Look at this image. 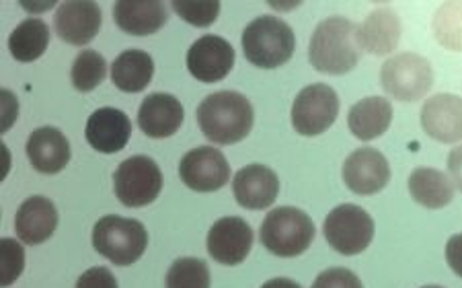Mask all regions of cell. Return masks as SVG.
Masks as SVG:
<instances>
[{
  "instance_id": "obj_32",
  "label": "cell",
  "mask_w": 462,
  "mask_h": 288,
  "mask_svg": "<svg viewBox=\"0 0 462 288\" xmlns=\"http://www.w3.org/2000/svg\"><path fill=\"white\" fill-rule=\"evenodd\" d=\"M312 288H364L362 280L347 268H329L315 278Z\"/></svg>"
},
{
  "instance_id": "obj_1",
  "label": "cell",
  "mask_w": 462,
  "mask_h": 288,
  "mask_svg": "<svg viewBox=\"0 0 462 288\" xmlns=\"http://www.w3.org/2000/svg\"><path fill=\"white\" fill-rule=\"evenodd\" d=\"M198 124L204 136L214 144H236L249 136L255 122L251 101L236 91H216L199 103Z\"/></svg>"
},
{
  "instance_id": "obj_14",
  "label": "cell",
  "mask_w": 462,
  "mask_h": 288,
  "mask_svg": "<svg viewBox=\"0 0 462 288\" xmlns=\"http://www.w3.org/2000/svg\"><path fill=\"white\" fill-rule=\"evenodd\" d=\"M421 128L430 138L442 144L462 140V98L452 93H438L423 103Z\"/></svg>"
},
{
  "instance_id": "obj_29",
  "label": "cell",
  "mask_w": 462,
  "mask_h": 288,
  "mask_svg": "<svg viewBox=\"0 0 462 288\" xmlns=\"http://www.w3.org/2000/svg\"><path fill=\"white\" fill-rule=\"evenodd\" d=\"M167 288H210V270L196 257H179L167 272Z\"/></svg>"
},
{
  "instance_id": "obj_10",
  "label": "cell",
  "mask_w": 462,
  "mask_h": 288,
  "mask_svg": "<svg viewBox=\"0 0 462 288\" xmlns=\"http://www.w3.org/2000/svg\"><path fill=\"white\" fill-rule=\"evenodd\" d=\"M179 177L193 191H216L230 180V165L216 146H198L183 154L179 163Z\"/></svg>"
},
{
  "instance_id": "obj_24",
  "label": "cell",
  "mask_w": 462,
  "mask_h": 288,
  "mask_svg": "<svg viewBox=\"0 0 462 288\" xmlns=\"http://www.w3.org/2000/svg\"><path fill=\"white\" fill-rule=\"evenodd\" d=\"M407 186L413 200L430 210L446 209L454 200V191H457L450 177L434 167L413 169Z\"/></svg>"
},
{
  "instance_id": "obj_25",
  "label": "cell",
  "mask_w": 462,
  "mask_h": 288,
  "mask_svg": "<svg viewBox=\"0 0 462 288\" xmlns=\"http://www.w3.org/2000/svg\"><path fill=\"white\" fill-rule=\"evenodd\" d=\"M154 60L144 50H125L111 64V80L124 93H140L151 85Z\"/></svg>"
},
{
  "instance_id": "obj_12",
  "label": "cell",
  "mask_w": 462,
  "mask_h": 288,
  "mask_svg": "<svg viewBox=\"0 0 462 288\" xmlns=\"http://www.w3.org/2000/svg\"><path fill=\"white\" fill-rule=\"evenodd\" d=\"M253 228L241 217L216 220L208 233V254L222 265H238L249 257L253 247Z\"/></svg>"
},
{
  "instance_id": "obj_19",
  "label": "cell",
  "mask_w": 462,
  "mask_h": 288,
  "mask_svg": "<svg viewBox=\"0 0 462 288\" xmlns=\"http://www.w3.org/2000/svg\"><path fill=\"white\" fill-rule=\"evenodd\" d=\"M85 135L95 151L114 154L128 144L132 136V122L122 109L101 107L88 117Z\"/></svg>"
},
{
  "instance_id": "obj_34",
  "label": "cell",
  "mask_w": 462,
  "mask_h": 288,
  "mask_svg": "<svg viewBox=\"0 0 462 288\" xmlns=\"http://www.w3.org/2000/svg\"><path fill=\"white\" fill-rule=\"evenodd\" d=\"M446 262L454 274L462 278V233L452 235L446 243Z\"/></svg>"
},
{
  "instance_id": "obj_6",
  "label": "cell",
  "mask_w": 462,
  "mask_h": 288,
  "mask_svg": "<svg viewBox=\"0 0 462 288\" xmlns=\"http://www.w3.org/2000/svg\"><path fill=\"white\" fill-rule=\"evenodd\" d=\"M380 85L397 101H420L434 87V69L421 54L403 51L383 64Z\"/></svg>"
},
{
  "instance_id": "obj_31",
  "label": "cell",
  "mask_w": 462,
  "mask_h": 288,
  "mask_svg": "<svg viewBox=\"0 0 462 288\" xmlns=\"http://www.w3.org/2000/svg\"><path fill=\"white\" fill-rule=\"evenodd\" d=\"M0 284L11 286L14 280L23 274L25 249L17 239L5 237L0 243Z\"/></svg>"
},
{
  "instance_id": "obj_18",
  "label": "cell",
  "mask_w": 462,
  "mask_h": 288,
  "mask_svg": "<svg viewBox=\"0 0 462 288\" xmlns=\"http://www.w3.org/2000/svg\"><path fill=\"white\" fill-rule=\"evenodd\" d=\"M185 117L181 101L169 93H152L143 101L138 125L148 138H169L179 132Z\"/></svg>"
},
{
  "instance_id": "obj_3",
  "label": "cell",
  "mask_w": 462,
  "mask_h": 288,
  "mask_svg": "<svg viewBox=\"0 0 462 288\" xmlns=\"http://www.w3.org/2000/svg\"><path fill=\"white\" fill-rule=\"evenodd\" d=\"M245 58L257 69H278L292 58L296 38L292 27L273 14L253 19L243 32Z\"/></svg>"
},
{
  "instance_id": "obj_9",
  "label": "cell",
  "mask_w": 462,
  "mask_h": 288,
  "mask_svg": "<svg viewBox=\"0 0 462 288\" xmlns=\"http://www.w3.org/2000/svg\"><path fill=\"white\" fill-rule=\"evenodd\" d=\"M339 98L335 88L325 83L304 87L296 95L292 106V125L298 135L319 136L325 135L337 120Z\"/></svg>"
},
{
  "instance_id": "obj_2",
  "label": "cell",
  "mask_w": 462,
  "mask_h": 288,
  "mask_svg": "<svg viewBox=\"0 0 462 288\" xmlns=\"http://www.w3.org/2000/svg\"><path fill=\"white\" fill-rule=\"evenodd\" d=\"M357 25L347 17H327L312 32L309 60L315 70L325 75H346L360 60V46L356 38Z\"/></svg>"
},
{
  "instance_id": "obj_30",
  "label": "cell",
  "mask_w": 462,
  "mask_h": 288,
  "mask_svg": "<svg viewBox=\"0 0 462 288\" xmlns=\"http://www.w3.org/2000/svg\"><path fill=\"white\" fill-rule=\"evenodd\" d=\"M175 13L193 27L212 25L220 14V3L216 0H175Z\"/></svg>"
},
{
  "instance_id": "obj_28",
  "label": "cell",
  "mask_w": 462,
  "mask_h": 288,
  "mask_svg": "<svg viewBox=\"0 0 462 288\" xmlns=\"http://www.w3.org/2000/svg\"><path fill=\"white\" fill-rule=\"evenodd\" d=\"M107 77V62L99 51L95 50H83L74 58L70 79L72 85L80 93H88L99 87Z\"/></svg>"
},
{
  "instance_id": "obj_22",
  "label": "cell",
  "mask_w": 462,
  "mask_h": 288,
  "mask_svg": "<svg viewBox=\"0 0 462 288\" xmlns=\"http://www.w3.org/2000/svg\"><path fill=\"white\" fill-rule=\"evenodd\" d=\"M167 6L156 0H119L114 5V21L130 35H152L167 25Z\"/></svg>"
},
{
  "instance_id": "obj_16",
  "label": "cell",
  "mask_w": 462,
  "mask_h": 288,
  "mask_svg": "<svg viewBox=\"0 0 462 288\" xmlns=\"http://www.w3.org/2000/svg\"><path fill=\"white\" fill-rule=\"evenodd\" d=\"M103 14L97 3L88 0H70L58 6L54 27L60 40L72 43V46H85L93 42L99 33Z\"/></svg>"
},
{
  "instance_id": "obj_15",
  "label": "cell",
  "mask_w": 462,
  "mask_h": 288,
  "mask_svg": "<svg viewBox=\"0 0 462 288\" xmlns=\"http://www.w3.org/2000/svg\"><path fill=\"white\" fill-rule=\"evenodd\" d=\"M235 200L247 210H265L280 194L278 173L272 167L253 163L238 169L233 180Z\"/></svg>"
},
{
  "instance_id": "obj_33",
  "label": "cell",
  "mask_w": 462,
  "mask_h": 288,
  "mask_svg": "<svg viewBox=\"0 0 462 288\" xmlns=\"http://www.w3.org/2000/svg\"><path fill=\"white\" fill-rule=\"evenodd\" d=\"M74 288H119L114 272L103 265H95V268L87 270Z\"/></svg>"
},
{
  "instance_id": "obj_26",
  "label": "cell",
  "mask_w": 462,
  "mask_h": 288,
  "mask_svg": "<svg viewBox=\"0 0 462 288\" xmlns=\"http://www.w3.org/2000/svg\"><path fill=\"white\" fill-rule=\"evenodd\" d=\"M50 43V27L42 19H25L9 35V51L14 60L35 62Z\"/></svg>"
},
{
  "instance_id": "obj_8",
  "label": "cell",
  "mask_w": 462,
  "mask_h": 288,
  "mask_svg": "<svg viewBox=\"0 0 462 288\" xmlns=\"http://www.w3.org/2000/svg\"><path fill=\"white\" fill-rule=\"evenodd\" d=\"M325 239L341 255H357L374 239V220L356 204H341L327 214Z\"/></svg>"
},
{
  "instance_id": "obj_7",
  "label": "cell",
  "mask_w": 462,
  "mask_h": 288,
  "mask_svg": "<svg viewBox=\"0 0 462 288\" xmlns=\"http://www.w3.org/2000/svg\"><path fill=\"white\" fill-rule=\"evenodd\" d=\"M162 190V173L146 154L125 159L114 173V191L117 200L128 209H144L159 198Z\"/></svg>"
},
{
  "instance_id": "obj_27",
  "label": "cell",
  "mask_w": 462,
  "mask_h": 288,
  "mask_svg": "<svg viewBox=\"0 0 462 288\" xmlns=\"http://www.w3.org/2000/svg\"><path fill=\"white\" fill-rule=\"evenodd\" d=\"M431 33L442 48L462 51V3L439 5L431 17Z\"/></svg>"
},
{
  "instance_id": "obj_11",
  "label": "cell",
  "mask_w": 462,
  "mask_h": 288,
  "mask_svg": "<svg viewBox=\"0 0 462 288\" xmlns=\"http://www.w3.org/2000/svg\"><path fill=\"white\" fill-rule=\"evenodd\" d=\"M344 183L357 196H374L391 181V165L380 151L362 146L344 161Z\"/></svg>"
},
{
  "instance_id": "obj_21",
  "label": "cell",
  "mask_w": 462,
  "mask_h": 288,
  "mask_svg": "<svg viewBox=\"0 0 462 288\" xmlns=\"http://www.w3.org/2000/svg\"><path fill=\"white\" fill-rule=\"evenodd\" d=\"M70 143L62 132L51 125H43L32 132L27 140V157L35 172L56 175L69 165L70 161Z\"/></svg>"
},
{
  "instance_id": "obj_13",
  "label": "cell",
  "mask_w": 462,
  "mask_h": 288,
  "mask_svg": "<svg viewBox=\"0 0 462 288\" xmlns=\"http://www.w3.org/2000/svg\"><path fill=\"white\" fill-rule=\"evenodd\" d=\"M235 66V48L220 35H204L191 43L188 69L202 83H218Z\"/></svg>"
},
{
  "instance_id": "obj_35",
  "label": "cell",
  "mask_w": 462,
  "mask_h": 288,
  "mask_svg": "<svg viewBox=\"0 0 462 288\" xmlns=\"http://www.w3.org/2000/svg\"><path fill=\"white\" fill-rule=\"evenodd\" d=\"M0 99H3V124H0V130L6 132L11 128L14 117H17V114H19V103H17V99H14V95L9 91V88H3Z\"/></svg>"
},
{
  "instance_id": "obj_20",
  "label": "cell",
  "mask_w": 462,
  "mask_h": 288,
  "mask_svg": "<svg viewBox=\"0 0 462 288\" xmlns=\"http://www.w3.org/2000/svg\"><path fill=\"white\" fill-rule=\"evenodd\" d=\"M58 227V210L54 202L46 196H32L19 206L17 217H14V231L19 241L25 246H42Z\"/></svg>"
},
{
  "instance_id": "obj_17",
  "label": "cell",
  "mask_w": 462,
  "mask_h": 288,
  "mask_svg": "<svg viewBox=\"0 0 462 288\" xmlns=\"http://www.w3.org/2000/svg\"><path fill=\"white\" fill-rule=\"evenodd\" d=\"M403 33L401 17L389 6H378L357 25L356 38L360 50L372 56H389L397 50Z\"/></svg>"
},
{
  "instance_id": "obj_36",
  "label": "cell",
  "mask_w": 462,
  "mask_h": 288,
  "mask_svg": "<svg viewBox=\"0 0 462 288\" xmlns=\"http://www.w3.org/2000/svg\"><path fill=\"white\" fill-rule=\"evenodd\" d=\"M448 173L454 188L462 191V144L454 146L448 154Z\"/></svg>"
},
{
  "instance_id": "obj_38",
  "label": "cell",
  "mask_w": 462,
  "mask_h": 288,
  "mask_svg": "<svg viewBox=\"0 0 462 288\" xmlns=\"http://www.w3.org/2000/svg\"><path fill=\"white\" fill-rule=\"evenodd\" d=\"M421 288H444V286H436V284H431V286H421Z\"/></svg>"
},
{
  "instance_id": "obj_37",
  "label": "cell",
  "mask_w": 462,
  "mask_h": 288,
  "mask_svg": "<svg viewBox=\"0 0 462 288\" xmlns=\"http://www.w3.org/2000/svg\"><path fill=\"white\" fill-rule=\"evenodd\" d=\"M261 288H302V286L290 278H272V280H267V283Z\"/></svg>"
},
{
  "instance_id": "obj_4",
  "label": "cell",
  "mask_w": 462,
  "mask_h": 288,
  "mask_svg": "<svg viewBox=\"0 0 462 288\" xmlns=\"http://www.w3.org/2000/svg\"><path fill=\"white\" fill-rule=\"evenodd\" d=\"M315 223L304 210L280 206L261 223L259 239L267 251L280 257H298L315 241Z\"/></svg>"
},
{
  "instance_id": "obj_23",
  "label": "cell",
  "mask_w": 462,
  "mask_h": 288,
  "mask_svg": "<svg viewBox=\"0 0 462 288\" xmlns=\"http://www.w3.org/2000/svg\"><path fill=\"white\" fill-rule=\"evenodd\" d=\"M393 122V103L386 98H364L354 103L347 114L349 132L357 140H374L383 136Z\"/></svg>"
},
{
  "instance_id": "obj_5",
  "label": "cell",
  "mask_w": 462,
  "mask_h": 288,
  "mask_svg": "<svg viewBox=\"0 0 462 288\" xmlns=\"http://www.w3.org/2000/svg\"><path fill=\"white\" fill-rule=\"evenodd\" d=\"M93 247L116 265H132L144 255L148 233L136 218L107 214L93 227Z\"/></svg>"
}]
</instances>
